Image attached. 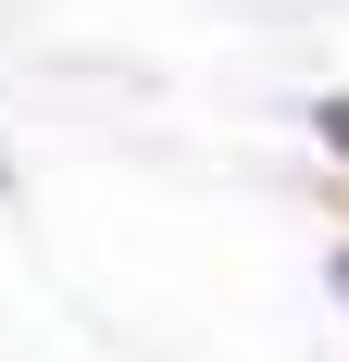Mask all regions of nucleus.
<instances>
[{
  "mask_svg": "<svg viewBox=\"0 0 349 362\" xmlns=\"http://www.w3.org/2000/svg\"><path fill=\"white\" fill-rule=\"evenodd\" d=\"M337 288H349V262H337Z\"/></svg>",
  "mask_w": 349,
  "mask_h": 362,
  "instance_id": "f03ea898",
  "label": "nucleus"
},
{
  "mask_svg": "<svg viewBox=\"0 0 349 362\" xmlns=\"http://www.w3.org/2000/svg\"><path fill=\"white\" fill-rule=\"evenodd\" d=\"M312 138H324V150L349 163V100H312Z\"/></svg>",
  "mask_w": 349,
  "mask_h": 362,
  "instance_id": "f257e3e1",
  "label": "nucleus"
}]
</instances>
